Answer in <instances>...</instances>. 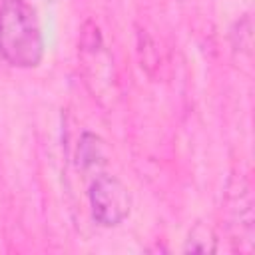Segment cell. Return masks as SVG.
Returning <instances> with one entry per match:
<instances>
[{
	"label": "cell",
	"instance_id": "obj_1",
	"mask_svg": "<svg viewBox=\"0 0 255 255\" xmlns=\"http://www.w3.org/2000/svg\"><path fill=\"white\" fill-rule=\"evenodd\" d=\"M0 54L16 68H34L42 62L40 20L26 0H2L0 4Z\"/></svg>",
	"mask_w": 255,
	"mask_h": 255
},
{
	"label": "cell",
	"instance_id": "obj_5",
	"mask_svg": "<svg viewBox=\"0 0 255 255\" xmlns=\"http://www.w3.org/2000/svg\"><path fill=\"white\" fill-rule=\"evenodd\" d=\"M102 139L96 137L94 133H84L82 139H80V145H78V159L82 165H96L98 159L102 157Z\"/></svg>",
	"mask_w": 255,
	"mask_h": 255
},
{
	"label": "cell",
	"instance_id": "obj_3",
	"mask_svg": "<svg viewBox=\"0 0 255 255\" xmlns=\"http://www.w3.org/2000/svg\"><path fill=\"white\" fill-rule=\"evenodd\" d=\"M80 58L86 76V84L90 86L94 98L110 96L114 88V74H112V56L102 44L100 30L86 22L82 28L80 40Z\"/></svg>",
	"mask_w": 255,
	"mask_h": 255
},
{
	"label": "cell",
	"instance_id": "obj_4",
	"mask_svg": "<svg viewBox=\"0 0 255 255\" xmlns=\"http://www.w3.org/2000/svg\"><path fill=\"white\" fill-rule=\"evenodd\" d=\"M229 211H231V225L237 227L239 243H245L243 249L251 251L253 247V197H251V187L245 177H239V181L229 187Z\"/></svg>",
	"mask_w": 255,
	"mask_h": 255
},
{
	"label": "cell",
	"instance_id": "obj_6",
	"mask_svg": "<svg viewBox=\"0 0 255 255\" xmlns=\"http://www.w3.org/2000/svg\"><path fill=\"white\" fill-rule=\"evenodd\" d=\"M215 235L209 227H203V225H197L191 233H189V239H187V245H185V251H201V253H209V251H215L217 245H215Z\"/></svg>",
	"mask_w": 255,
	"mask_h": 255
},
{
	"label": "cell",
	"instance_id": "obj_2",
	"mask_svg": "<svg viewBox=\"0 0 255 255\" xmlns=\"http://www.w3.org/2000/svg\"><path fill=\"white\" fill-rule=\"evenodd\" d=\"M90 209L96 223L102 227L120 225L131 209L129 189L114 175H100L90 185Z\"/></svg>",
	"mask_w": 255,
	"mask_h": 255
}]
</instances>
